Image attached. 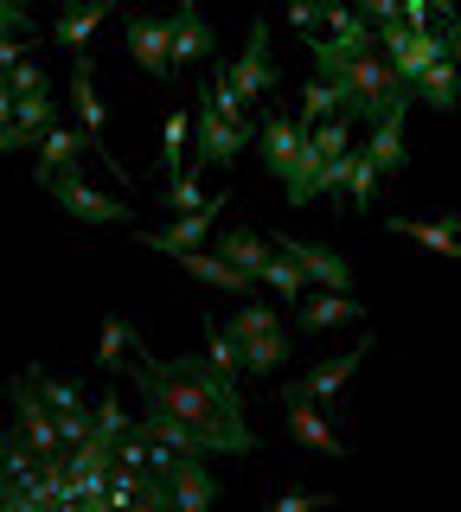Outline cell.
Returning a JSON list of instances; mask_svg holds the SVG:
<instances>
[{
  "label": "cell",
  "instance_id": "6da1fadb",
  "mask_svg": "<svg viewBox=\"0 0 461 512\" xmlns=\"http://www.w3.org/2000/svg\"><path fill=\"white\" fill-rule=\"evenodd\" d=\"M141 404L161 410V416H180V423H199V429H218L231 442V455H250L257 436L244 423V397L237 384L218 372L212 359H148L141 365Z\"/></svg>",
  "mask_w": 461,
  "mask_h": 512
},
{
  "label": "cell",
  "instance_id": "7a4b0ae2",
  "mask_svg": "<svg viewBox=\"0 0 461 512\" xmlns=\"http://www.w3.org/2000/svg\"><path fill=\"white\" fill-rule=\"evenodd\" d=\"M333 90H340V116L346 122H378V116H385V103H391V96H404L410 84H397L391 58L378 52V45H365V52L340 71V84H333Z\"/></svg>",
  "mask_w": 461,
  "mask_h": 512
},
{
  "label": "cell",
  "instance_id": "3957f363",
  "mask_svg": "<svg viewBox=\"0 0 461 512\" xmlns=\"http://www.w3.org/2000/svg\"><path fill=\"white\" fill-rule=\"evenodd\" d=\"M250 141H257V128H250V122H231V116H218V109L199 96V109H193V148H199L205 167H225V173H231V167H237V154H244Z\"/></svg>",
  "mask_w": 461,
  "mask_h": 512
},
{
  "label": "cell",
  "instance_id": "277c9868",
  "mask_svg": "<svg viewBox=\"0 0 461 512\" xmlns=\"http://www.w3.org/2000/svg\"><path fill=\"white\" fill-rule=\"evenodd\" d=\"M39 186L52 192L77 224H129V205L109 199V192H97V186H84V180H77V167H58L52 180H39Z\"/></svg>",
  "mask_w": 461,
  "mask_h": 512
},
{
  "label": "cell",
  "instance_id": "5b68a950",
  "mask_svg": "<svg viewBox=\"0 0 461 512\" xmlns=\"http://www.w3.org/2000/svg\"><path fill=\"white\" fill-rule=\"evenodd\" d=\"M225 84L244 96V103H257V96L276 90V71H269V20H263V13L250 20V45L225 64Z\"/></svg>",
  "mask_w": 461,
  "mask_h": 512
},
{
  "label": "cell",
  "instance_id": "8992f818",
  "mask_svg": "<svg viewBox=\"0 0 461 512\" xmlns=\"http://www.w3.org/2000/svg\"><path fill=\"white\" fill-rule=\"evenodd\" d=\"M141 442H167V448H180V455H231V442L218 436V429H199V423H180V416H161V410H148L141 416V429H135Z\"/></svg>",
  "mask_w": 461,
  "mask_h": 512
},
{
  "label": "cell",
  "instance_id": "52a82bcc",
  "mask_svg": "<svg viewBox=\"0 0 461 512\" xmlns=\"http://www.w3.org/2000/svg\"><path fill=\"white\" fill-rule=\"evenodd\" d=\"M13 410H20V436L33 442V455H39V461L65 455V448H58V416H52V404H45V397L33 391V378L13 384Z\"/></svg>",
  "mask_w": 461,
  "mask_h": 512
},
{
  "label": "cell",
  "instance_id": "ba28073f",
  "mask_svg": "<svg viewBox=\"0 0 461 512\" xmlns=\"http://www.w3.org/2000/svg\"><path fill=\"white\" fill-rule=\"evenodd\" d=\"M167 45H173V71H180V64H205V58L218 52V39H212V26H205L199 0H180V13H167Z\"/></svg>",
  "mask_w": 461,
  "mask_h": 512
},
{
  "label": "cell",
  "instance_id": "9c48e42d",
  "mask_svg": "<svg viewBox=\"0 0 461 512\" xmlns=\"http://www.w3.org/2000/svg\"><path fill=\"white\" fill-rule=\"evenodd\" d=\"M404 122H410V90H404V96H391L385 116L372 122V141L359 148L378 173H397V167H404Z\"/></svg>",
  "mask_w": 461,
  "mask_h": 512
},
{
  "label": "cell",
  "instance_id": "30bf717a",
  "mask_svg": "<svg viewBox=\"0 0 461 512\" xmlns=\"http://www.w3.org/2000/svg\"><path fill=\"white\" fill-rule=\"evenodd\" d=\"M122 45H129V58L141 64L148 77H173V45H167V20H154V13H135L129 32H122Z\"/></svg>",
  "mask_w": 461,
  "mask_h": 512
},
{
  "label": "cell",
  "instance_id": "8fae6325",
  "mask_svg": "<svg viewBox=\"0 0 461 512\" xmlns=\"http://www.w3.org/2000/svg\"><path fill=\"white\" fill-rule=\"evenodd\" d=\"M282 423H289V436H295L301 448H314V455H327V461H340V455H346V442L333 436V423H321V410H314L308 397L282 391Z\"/></svg>",
  "mask_w": 461,
  "mask_h": 512
},
{
  "label": "cell",
  "instance_id": "7c38bea8",
  "mask_svg": "<svg viewBox=\"0 0 461 512\" xmlns=\"http://www.w3.org/2000/svg\"><path fill=\"white\" fill-rule=\"evenodd\" d=\"M282 256H295V269L308 282H321V288H353V263H346L340 250H327V244H301V237H282L276 244Z\"/></svg>",
  "mask_w": 461,
  "mask_h": 512
},
{
  "label": "cell",
  "instance_id": "4fadbf2b",
  "mask_svg": "<svg viewBox=\"0 0 461 512\" xmlns=\"http://www.w3.org/2000/svg\"><path fill=\"white\" fill-rule=\"evenodd\" d=\"M173 263L186 269V276H199V282H212V288H225V295H257V276H250V269H237L231 256H218V250H180L173 256Z\"/></svg>",
  "mask_w": 461,
  "mask_h": 512
},
{
  "label": "cell",
  "instance_id": "5bb4252c",
  "mask_svg": "<svg viewBox=\"0 0 461 512\" xmlns=\"http://www.w3.org/2000/svg\"><path fill=\"white\" fill-rule=\"evenodd\" d=\"M71 103H77V122H84V141L90 154H103V96H97V77H90V45L71 52Z\"/></svg>",
  "mask_w": 461,
  "mask_h": 512
},
{
  "label": "cell",
  "instance_id": "9a60e30c",
  "mask_svg": "<svg viewBox=\"0 0 461 512\" xmlns=\"http://www.w3.org/2000/svg\"><path fill=\"white\" fill-rule=\"evenodd\" d=\"M218 205H225V199L199 205V212H173V224H161V231H141V244H154V250H167V256H180V250H199L205 237H212V218H218Z\"/></svg>",
  "mask_w": 461,
  "mask_h": 512
},
{
  "label": "cell",
  "instance_id": "2e32d148",
  "mask_svg": "<svg viewBox=\"0 0 461 512\" xmlns=\"http://www.w3.org/2000/svg\"><path fill=\"white\" fill-rule=\"evenodd\" d=\"M365 359H372V333H365V340H359L353 352H346V359L314 365V372L301 378V384H289V391H295V397H308V404H327V397H340V391H346V378H353Z\"/></svg>",
  "mask_w": 461,
  "mask_h": 512
},
{
  "label": "cell",
  "instance_id": "e0dca14e",
  "mask_svg": "<svg viewBox=\"0 0 461 512\" xmlns=\"http://www.w3.org/2000/svg\"><path fill=\"white\" fill-rule=\"evenodd\" d=\"M161 480H167V500L180 506V512H205V506L218 500V480L199 468V455H180V461H173V468H167Z\"/></svg>",
  "mask_w": 461,
  "mask_h": 512
},
{
  "label": "cell",
  "instance_id": "ac0fdd59",
  "mask_svg": "<svg viewBox=\"0 0 461 512\" xmlns=\"http://www.w3.org/2000/svg\"><path fill=\"white\" fill-rule=\"evenodd\" d=\"M410 103H429L436 116H442V109H461V64L455 58L423 64V71L410 77Z\"/></svg>",
  "mask_w": 461,
  "mask_h": 512
},
{
  "label": "cell",
  "instance_id": "d6986e66",
  "mask_svg": "<svg viewBox=\"0 0 461 512\" xmlns=\"http://www.w3.org/2000/svg\"><path fill=\"white\" fill-rule=\"evenodd\" d=\"M365 308H359V301H353V288H321V295H308V301H301V327H308V333H321V327H353V320H359Z\"/></svg>",
  "mask_w": 461,
  "mask_h": 512
},
{
  "label": "cell",
  "instance_id": "ffe728a7",
  "mask_svg": "<svg viewBox=\"0 0 461 512\" xmlns=\"http://www.w3.org/2000/svg\"><path fill=\"white\" fill-rule=\"evenodd\" d=\"M365 45L378 39H359V32H321V39H308V58H314V77H327V84H340V71L353 64Z\"/></svg>",
  "mask_w": 461,
  "mask_h": 512
},
{
  "label": "cell",
  "instance_id": "44dd1931",
  "mask_svg": "<svg viewBox=\"0 0 461 512\" xmlns=\"http://www.w3.org/2000/svg\"><path fill=\"white\" fill-rule=\"evenodd\" d=\"M391 231L397 237H410V244H423V250H436V256H449V263H461V218H391Z\"/></svg>",
  "mask_w": 461,
  "mask_h": 512
},
{
  "label": "cell",
  "instance_id": "7402d4cb",
  "mask_svg": "<svg viewBox=\"0 0 461 512\" xmlns=\"http://www.w3.org/2000/svg\"><path fill=\"white\" fill-rule=\"evenodd\" d=\"M84 148H90V141L84 135H77V128H45V135H39V180H52V173L58 167H77V160H84Z\"/></svg>",
  "mask_w": 461,
  "mask_h": 512
},
{
  "label": "cell",
  "instance_id": "603a6c76",
  "mask_svg": "<svg viewBox=\"0 0 461 512\" xmlns=\"http://www.w3.org/2000/svg\"><path fill=\"white\" fill-rule=\"evenodd\" d=\"M282 365H289V333H282V327H269V333H257V340H244V372L276 378Z\"/></svg>",
  "mask_w": 461,
  "mask_h": 512
},
{
  "label": "cell",
  "instance_id": "cb8c5ba5",
  "mask_svg": "<svg viewBox=\"0 0 461 512\" xmlns=\"http://www.w3.org/2000/svg\"><path fill=\"white\" fill-rule=\"evenodd\" d=\"M52 122H58V103H52V90H26V96H20V109H13V128L26 135V148H33V141H39Z\"/></svg>",
  "mask_w": 461,
  "mask_h": 512
},
{
  "label": "cell",
  "instance_id": "d4e9b609",
  "mask_svg": "<svg viewBox=\"0 0 461 512\" xmlns=\"http://www.w3.org/2000/svg\"><path fill=\"white\" fill-rule=\"evenodd\" d=\"M97 26H103V7H90V0L77 7V0H71V7L58 13V26H52V32H58V45H65V52H84Z\"/></svg>",
  "mask_w": 461,
  "mask_h": 512
},
{
  "label": "cell",
  "instance_id": "484cf974",
  "mask_svg": "<svg viewBox=\"0 0 461 512\" xmlns=\"http://www.w3.org/2000/svg\"><path fill=\"white\" fill-rule=\"evenodd\" d=\"M269 237H257V231H225L218 237V256H231L237 269H250V276H263V263H269Z\"/></svg>",
  "mask_w": 461,
  "mask_h": 512
},
{
  "label": "cell",
  "instance_id": "4316f807",
  "mask_svg": "<svg viewBox=\"0 0 461 512\" xmlns=\"http://www.w3.org/2000/svg\"><path fill=\"white\" fill-rule=\"evenodd\" d=\"M257 282H269L282 301H301V295H308V276H301L295 256H282V250H269V263H263V276H257Z\"/></svg>",
  "mask_w": 461,
  "mask_h": 512
},
{
  "label": "cell",
  "instance_id": "83f0119b",
  "mask_svg": "<svg viewBox=\"0 0 461 512\" xmlns=\"http://www.w3.org/2000/svg\"><path fill=\"white\" fill-rule=\"evenodd\" d=\"M205 359H212L225 378H237V372H244V346H237L231 333L218 327V320H205Z\"/></svg>",
  "mask_w": 461,
  "mask_h": 512
},
{
  "label": "cell",
  "instance_id": "f1b7e54d",
  "mask_svg": "<svg viewBox=\"0 0 461 512\" xmlns=\"http://www.w3.org/2000/svg\"><path fill=\"white\" fill-rule=\"evenodd\" d=\"M269 327H282V314H276V308H263L257 295H250L244 308L231 314V340H237V346H244V340H257V333H269Z\"/></svg>",
  "mask_w": 461,
  "mask_h": 512
},
{
  "label": "cell",
  "instance_id": "f546056e",
  "mask_svg": "<svg viewBox=\"0 0 461 512\" xmlns=\"http://www.w3.org/2000/svg\"><path fill=\"white\" fill-rule=\"evenodd\" d=\"M186 141H193V109H173L167 128H161V167H167V173H180Z\"/></svg>",
  "mask_w": 461,
  "mask_h": 512
},
{
  "label": "cell",
  "instance_id": "4dcf8cb0",
  "mask_svg": "<svg viewBox=\"0 0 461 512\" xmlns=\"http://www.w3.org/2000/svg\"><path fill=\"white\" fill-rule=\"evenodd\" d=\"M321 116H340V90L327 77H308V90H301V128H314Z\"/></svg>",
  "mask_w": 461,
  "mask_h": 512
},
{
  "label": "cell",
  "instance_id": "1f68e13d",
  "mask_svg": "<svg viewBox=\"0 0 461 512\" xmlns=\"http://www.w3.org/2000/svg\"><path fill=\"white\" fill-rule=\"evenodd\" d=\"M167 212H199V205H212V199H205V192H199V173L193 167H180V173H167Z\"/></svg>",
  "mask_w": 461,
  "mask_h": 512
},
{
  "label": "cell",
  "instance_id": "d6a6232c",
  "mask_svg": "<svg viewBox=\"0 0 461 512\" xmlns=\"http://www.w3.org/2000/svg\"><path fill=\"white\" fill-rule=\"evenodd\" d=\"M135 346V327L122 314H109L103 320V346H97V359H103V372H122V352Z\"/></svg>",
  "mask_w": 461,
  "mask_h": 512
},
{
  "label": "cell",
  "instance_id": "836d02e7",
  "mask_svg": "<svg viewBox=\"0 0 461 512\" xmlns=\"http://www.w3.org/2000/svg\"><path fill=\"white\" fill-rule=\"evenodd\" d=\"M314 7H321V26L327 32H359V39H378V26H365L346 0H314Z\"/></svg>",
  "mask_w": 461,
  "mask_h": 512
},
{
  "label": "cell",
  "instance_id": "e575fe53",
  "mask_svg": "<svg viewBox=\"0 0 461 512\" xmlns=\"http://www.w3.org/2000/svg\"><path fill=\"white\" fill-rule=\"evenodd\" d=\"M26 378H33V391L45 397V404H52V416H58V410H84V391H77V384L45 378V372H26Z\"/></svg>",
  "mask_w": 461,
  "mask_h": 512
},
{
  "label": "cell",
  "instance_id": "d590c367",
  "mask_svg": "<svg viewBox=\"0 0 461 512\" xmlns=\"http://www.w3.org/2000/svg\"><path fill=\"white\" fill-rule=\"evenodd\" d=\"M346 192H353V205H372L378 199V167L353 148V173H346Z\"/></svg>",
  "mask_w": 461,
  "mask_h": 512
},
{
  "label": "cell",
  "instance_id": "8d00e7d4",
  "mask_svg": "<svg viewBox=\"0 0 461 512\" xmlns=\"http://www.w3.org/2000/svg\"><path fill=\"white\" fill-rule=\"evenodd\" d=\"M90 423H97V436L122 442V436H129V410H122V397H103V404L90 410Z\"/></svg>",
  "mask_w": 461,
  "mask_h": 512
},
{
  "label": "cell",
  "instance_id": "74e56055",
  "mask_svg": "<svg viewBox=\"0 0 461 512\" xmlns=\"http://www.w3.org/2000/svg\"><path fill=\"white\" fill-rule=\"evenodd\" d=\"M90 429H97V423H90V410H58V448H77Z\"/></svg>",
  "mask_w": 461,
  "mask_h": 512
},
{
  "label": "cell",
  "instance_id": "f35d334b",
  "mask_svg": "<svg viewBox=\"0 0 461 512\" xmlns=\"http://www.w3.org/2000/svg\"><path fill=\"white\" fill-rule=\"evenodd\" d=\"M0 39H33V20H26V7L0 0Z\"/></svg>",
  "mask_w": 461,
  "mask_h": 512
},
{
  "label": "cell",
  "instance_id": "ab89813d",
  "mask_svg": "<svg viewBox=\"0 0 461 512\" xmlns=\"http://www.w3.org/2000/svg\"><path fill=\"white\" fill-rule=\"evenodd\" d=\"M314 506H327V493H282L269 512H314Z\"/></svg>",
  "mask_w": 461,
  "mask_h": 512
},
{
  "label": "cell",
  "instance_id": "60d3db41",
  "mask_svg": "<svg viewBox=\"0 0 461 512\" xmlns=\"http://www.w3.org/2000/svg\"><path fill=\"white\" fill-rule=\"evenodd\" d=\"M314 20H321V7H314V0H289V26L295 32H314Z\"/></svg>",
  "mask_w": 461,
  "mask_h": 512
},
{
  "label": "cell",
  "instance_id": "b9f144b4",
  "mask_svg": "<svg viewBox=\"0 0 461 512\" xmlns=\"http://www.w3.org/2000/svg\"><path fill=\"white\" fill-rule=\"evenodd\" d=\"M13 109H20V96H13V84H7V77H0V128L13 122Z\"/></svg>",
  "mask_w": 461,
  "mask_h": 512
},
{
  "label": "cell",
  "instance_id": "7bdbcfd3",
  "mask_svg": "<svg viewBox=\"0 0 461 512\" xmlns=\"http://www.w3.org/2000/svg\"><path fill=\"white\" fill-rule=\"evenodd\" d=\"M20 58H26V45H20V39H0V71H13Z\"/></svg>",
  "mask_w": 461,
  "mask_h": 512
},
{
  "label": "cell",
  "instance_id": "ee69618b",
  "mask_svg": "<svg viewBox=\"0 0 461 512\" xmlns=\"http://www.w3.org/2000/svg\"><path fill=\"white\" fill-rule=\"evenodd\" d=\"M20 148H26V135H20V128L7 122V128H0V154H20Z\"/></svg>",
  "mask_w": 461,
  "mask_h": 512
},
{
  "label": "cell",
  "instance_id": "f6af8a7d",
  "mask_svg": "<svg viewBox=\"0 0 461 512\" xmlns=\"http://www.w3.org/2000/svg\"><path fill=\"white\" fill-rule=\"evenodd\" d=\"M442 39H449V58H461V13L449 20V32H442Z\"/></svg>",
  "mask_w": 461,
  "mask_h": 512
},
{
  "label": "cell",
  "instance_id": "bcb514c9",
  "mask_svg": "<svg viewBox=\"0 0 461 512\" xmlns=\"http://www.w3.org/2000/svg\"><path fill=\"white\" fill-rule=\"evenodd\" d=\"M429 7H436L442 20H455V13H461V0H429Z\"/></svg>",
  "mask_w": 461,
  "mask_h": 512
},
{
  "label": "cell",
  "instance_id": "7dc6e473",
  "mask_svg": "<svg viewBox=\"0 0 461 512\" xmlns=\"http://www.w3.org/2000/svg\"><path fill=\"white\" fill-rule=\"evenodd\" d=\"M0 474H7V436H0Z\"/></svg>",
  "mask_w": 461,
  "mask_h": 512
},
{
  "label": "cell",
  "instance_id": "c3c4849f",
  "mask_svg": "<svg viewBox=\"0 0 461 512\" xmlns=\"http://www.w3.org/2000/svg\"><path fill=\"white\" fill-rule=\"evenodd\" d=\"M90 7H103V13H109V7H116V0H90Z\"/></svg>",
  "mask_w": 461,
  "mask_h": 512
}]
</instances>
